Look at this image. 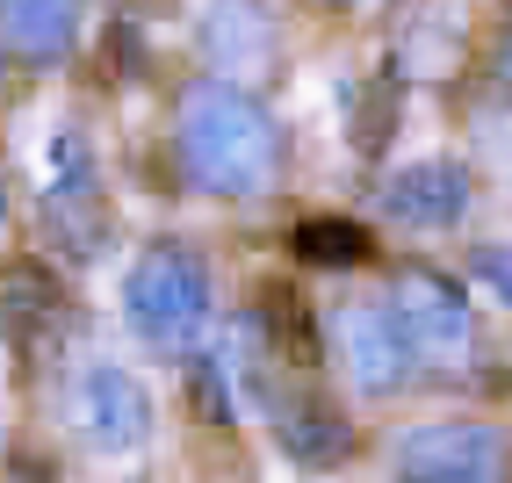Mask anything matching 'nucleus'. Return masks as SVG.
I'll return each instance as SVG.
<instances>
[{
    "label": "nucleus",
    "instance_id": "nucleus-7",
    "mask_svg": "<svg viewBox=\"0 0 512 483\" xmlns=\"http://www.w3.org/2000/svg\"><path fill=\"white\" fill-rule=\"evenodd\" d=\"M80 426H87L94 447H109V455L145 447V433H152V397H145V383H138L130 368H116V361H94V368L80 375Z\"/></svg>",
    "mask_w": 512,
    "mask_h": 483
},
{
    "label": "nucleus",
    "instance_id": "nucleus-1",
    "mask_svg": "<svg viewBox=\"0 0 512 483\" xmlns=\"http://www.w3.org/2000/svg\"><path fill=\"white\" fill-rule=\"evenodd\" d=\"M181 152L210 195H260L282 166V130L267 123V109L246 87L210 80L181 101Z\"/></svg>",
    "mask_w": 512,
    "mask_h": 483
},
{
    "label": "nucleus",
    "instance_id": "nucleus-9",
    "mask_svg": "<svg viewBox=\"0 0 512 483\" xmlns=\"http://www.w3.org/2000/svg\"><path fill=\"white\" fill-rule=\"evenodd\" d=\"M383 210L397 224H412V231H448L462 224L469 210V166L455 159H419V166H404V174L383 181Z\"/></svg>",
    "mask_w": 512,
    "mask_h": 483
},
{
    "label": "nucleus",
    "instance_id": "nucleus-10",
    "mask_svg": "<svg viewBox=\"0 0 512 483\" xmlns=\"http://www.w3.org/2000/svg\"><path fill=\"white\" fill-rule=\"evenodd\" d=\"M267 419H275L282 455H289V462H303V469H332V462H347V447H354L347 411H339L332 397H318V390L275 397V404H267Z\"/></svg>",
    "mask_w": 512,
    "mask_h": 483
},
{
    "label": "nucleus",
    "instance_id": "nucleus-12",
    "mask_svg": "<svg viewBox=\"0 0 512 483\" xmlns=\"http://www.w3.org/2000/svg\"><path fill=\"white\" fill-rule=\"evenodd\" d=\"M289 253L303 267H361L368 260V231L347 224V217H303L296 238H289Z\"/></svg>",
    "mask_w": 512,
    "mask_h": 483
},
{
    "label": "nucleus",
    "instance_id": "nucleus-6",
    "mask_svg": "<svg viewBox=\"0 0 512 483\" xmlns=\"http://www.w3.org/2000/svg\"><path fill=\"white\" fill-rule=\"evenodd\" d=\"M332 354L347 368V383L368 390V397H383V390H397L404 375H412V347H404L390 303H347L339 310L332 318Z\"/></svg>",
    "mask_w": 512,
    "mask_h": 483
},
{
    "label": "nucleus",
    "instance_id": "nucleus-11",
    "mask_svg": "<svg viewBox=\"0 0 512 483\" xmlns=\"http://www.w3.org/2000/svg\"><path fill=\"white\" fill-rule=\"evenodd\" d=\"M73 29H80V0H0V37L29 65L65 58L73 51Z\"/></svg>",
    "mask_w": 512,
    "mask_h": 483
},
{
    "label": "nucleus",
    "instance_id": "nucleus-5",
    "mask_svg": "<svg viewBox=\"0 0 512 483\" xmlns=\"http://www.w3.org/2000/svg\"><path fill=\"white\" fill-rule=\"evenodd\" d=\"M210 390H217V411H224V419H253V411H267V404L282 397V390H275V339H267L260 318H224V325H217Z\"/></svg>",
    "mask_w": 512,
    "mask_h": 483
},
{
    "label": "nucleus",
    "instance_id": "nucleus-3",
    "mask_svg": "<svg viewBox=\"0 0 512 483\" xmlns=\"http://www.w3.org/2000/svg\"><path fill=\"white\" fill-rule=\"evenodd\" d=\"M390 318H397V332H404V347H412V361L462 368L469 347H476V325H469L462 289L440 282V274H426V267H404V274H397Z\"/></svg>",
    "mask_w": 512,
    "mask_h": 483
},
{
    "label": "nucleus",
    "instance_id": "nucleus-2",
    "mask_svg": "<svg viewBox=\"0 0 512 483\" xmlns=\"http://www.w3.org/2000/svg\"><path fill=\"white\" fill-rule=\"evenodd\" d=\"M130 325H138L145 347L159 354H188L202 347V325H210V274L188 246H145L130 267Z\"/></svg>",
    "mask_w": 512,
    "mask_h": 483
},
{
    "label": "nucleus",
    "instance_id": "nucleus-8",
    "mask_svg": "<svg viewBox=\"0 0 512 483\" xmlns=\"http://www.w3.org/2000/svg\"><path fill=\"white\" fill-rule=\"evenodd\" d=\"M202 58L224 87H253L275 65V22H267L260 0H217L202 15Z\"/></svg>",
    "mask_w": 512,
    "mask_h": 483
},
{
    "label": "nucleus",
    "instance_id": "nucleus-13",
    "mask_svg": "<svg viewBox=\"0 0 512 483\" xmlns=\"http://www.w3.org/2000/svg\"><path fill=\"white\" fill-rule=\"evenodd\" d=\"M469 274L512 310V238H498V246H476V253H469Z\"/></svg>",
    "mask_w": 512,
    "mask_h": 483
},
{
    "label": "nucleus",
    "instance_id": "nucleus-14",
    "mask_svg": "<svg viewBox=\"0 0 512 483\" xmlns=\"http://www.w3.org/2000/svg\"><path fill=\"white\" fill-rule=\"evenodd\" d=\"M498 73H505V87H512V29H505V44H498Z\"/></svg>",
    "mask_w": 512,
    "mask_h": 483
},
{
    "label": "nucleus",
    "instance_id": "nucleus-4",
    "mask_svg": "<svg viewBox=\"0 0 512 483\" xmlns=\"http://www.w3.org/2000/svg\"><path fill=\"white\" fill-rule=\"evenodd\" d=\"M498 462H505V433L498 426H469V419L412 426L397 440V469L412 483H484Z\"/></svg>",
    "mask_w": 512,
    "mask_h": 483
}]
</instances>
